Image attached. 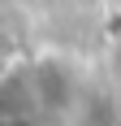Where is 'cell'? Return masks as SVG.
Segmentation results:
<instances>
[{"mask_svg":"<svg viewBox=\"0 0 121 126\" xmlns=\"http://www.w3.org/2000/svg\"><path fill=\"white\" fill-rule=\"evenodd\" d=\"M0 126H35L30 117H17V113H0Z\"/></svg>","mask_w":121,"mask_h":126,"instance_id":"obj_1","label":"cell"}]
</instances>
